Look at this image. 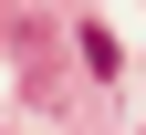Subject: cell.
Instances as JSON below:
<instances>
[{
  "instance_id": "1",
  "label": "cell",
  "mask_w": 146,
  "mask_h": 135,
  "mask_svg": "<svg viewBox=\"0 0 146 135\" xmlns=\"http://www.w3.org/2000/svg\"><path fill=\"white\" fill-rule=\"evenodd\" d=\"M73 52L94 63V83H104V73H115V31H104V21H94V31H73Z\"/></svg>"
}]
</instances>
